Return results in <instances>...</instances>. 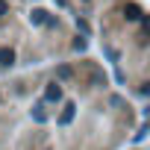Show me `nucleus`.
<instances>
[{"label":"nucleus","mask_w":150,"mask_h":150,"mask_svg":"<svg viewBox=\"0 0 150 150\" xmlns=\"http://www.w3.org/2000/svg\"><path fill=\"white\" fill-rule=\"evenodd\" d=\"M124 18H127V21H141L144 12H141L135 3H127V6H124Z\"/></svg>","instance_id":"f257e3e1"},{"label":"nucleus","mask_w":150,"mask_h":150,"mask_svg":"<svg viewBox=\"0 0 150 150\" xmlns=\"http://www.w3.org/2000/svg\"><path fill=\"white\" fill-rule=\"evenodd\" d=\"M44 100H47V103H56V100H62V88H59V83H50V86H47V91H44Z\"/></svg>","instance_id":"f03ea898"},{"label":"nucleus","mask_w":150,"mask_h":150,"mask_svg":"<svg viewBox=\"0 0 150 150\" xmlns=\"http://www.w3.org/2000/svg\"><path fill=\"white\" fill-rule=\"evenodd\" d=\"M12 62H15V50H12V47H0V65L9 68Z\"/></svg>","instance_id":"7ed1b4c3"},{"label":"nucleus","mask_w":150,"mask_h":150,"mask_svg":"<svg viewBox=\"0 0 150 150\" xmlns=\"http://www.w3.org/2000/svg\"><path fill=\"white\" fill-rule=\"evenodd\" d=\"M74 109H77V106H74V103H68V106H65V112H62V118H59V124H62V127L74 121V115H77V112H74Z\"/></svg>","instance_id":"20e7f679"},{"label":"nucleus","mask_w":150,"mask_h":150,"mask_svg":"<svg viewBox=\"0 0 150 150\" xmlns=\"http://www.w3.org/2000/svg\"><path fill=\"white\" fill-rule=\"evenodd\" d=\"M33 24H53V18H47V12L35 9V12H33Z\"/></svg>","instance_id":"39448f33"},{"label":"nucleus","mask_w":150,"mask_h":150,"mask_svg":"<svg viewBox=\"0 0 150 150\" xmlns=\"http://www.w3.org/2000/svg\"><path fill=\"white\" fill-rule=\"evenodd\" d=\"M56 74H59V80H71V74H74V71H71L68 65H62V68H59Z\"/></svg>","instance_id":"423d86ee"},{"label":"nucleus","mask_w":150,"mask_h":150,"mask_svg":"<svg viewBox=\"0 0 150 150\" xmlns=\"http://www.w3.org/2000/svg\"><path fill=\"white\" fill-rule=\"evenodd\" d=\"M141 27H144V38L141 41H150V18H141Z\"/></svg>","instance_id":"0eeeda50"},{"label":"nucleus","mask_w":150,"mask_h":150,"mask_svg":"<svg viewBox=\"0 0 150 150\" xmlns=\"http://www.w3.org/2000/svg\"><path fill=\"white\" fill-rule=\"evenodd\" d=\"M33 118H35V121H44L47 115H44V109H41V106H35V112H33Z\"/></svg>","instance_id":"6e6552de"},{"label":"nucleus","mask_w":150,"mask_h":150,"mask_svg":"<svg viewBox=\"0 0 150 150\" xmlns=\"http://www.w3.org/2000/svg\"><path fill=\"white\" fill-rule=\"evenodd\" d=\"M6 12H9V3H6V0H0V18H3Z\"/></svg>","instance_id":"1a4fd4ad"},{"label":"nucleus","mask_w":150,"mask_h":150,"mask_svg":"<svg viewBox=\"0 0 150 150\" xmlns=\"http://www.w3.org/2000/svg\"><path fill=\"white\" fill-rule=\"evenodd\" d=\"M138 91H141V94H144V97H150V83H144V86H141V88H138Z\"/></svg>","instance_id":"9d476101"}]
</instances>
